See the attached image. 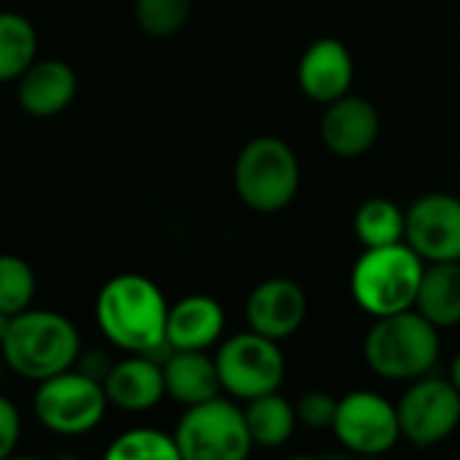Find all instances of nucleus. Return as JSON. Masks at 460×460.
Wrapping results in <instances>:
<instances>
[{"instance_id":"393cba45","label":"nucleus","mask_w":460,"mask_h":460,"mask_svg":"<svg viewBox=\"0 0 460 460\" xmlns=\"http://www.w3.org/2000/svg\"><path fill=\"white\" fill-rule=\"evenodd\" d=\"M35 296V272L32 267L13 253H0V310L16 315L32 305Z\"/></svg>"},{"instance_id":"dca6fc26","label":"nucleus","mask_w":460,"mask_h":460,"mask_svg":"<svg viewBox=\"0 0 460 460\" xmlns=\"http://www.w3.org/2000/svg\"><path fill=\"white\" fill-rule=\"evenodd\" d=\"M16 81L19 105L35 119H51L62 113L78 92V78L62 59L32 62Z\"/></svg>"},{"instance_id":"f3484780","label":"nucleus","mask_w":460,"mask_h":460,"mask_svg":"<svg viewBox=\"0 0 460 460\" xmlns=\"http://www.w3.org/2000/svg\"><path fill=\"white\" fill-rule=\"evenodd\" d=\"M224 307L205 294H191L167 310L164 340L172 350H208L224 334Z\"/></svg>"},{"instance_id":"a211bd4d","label":"nucleus","mask_w":460,"mask_h":460,"mask_svg":"<svg viewBox=\"0 0 460 460\" xmlns=\"http://www.w3.org/2000/svg\"><path fill=\"white\" fill-rule=\"evenodd\" d=\"M162 375L164 394L186 407L221 396L216 358H210L205 350H170L162 361Z\"/></svg>"},{"instance_id":"cd10ccee","label":"nucleus","mask_w":460,"mask_h":460,"mask_svg":"<svg viewBox=\"0 0 460 460\" xmlns=\"http://www.w3.org/2000/svg\"><path fill=\"white\" fill-rule=\"evenodd\" d=\"M453 385H456V391L460 394V350L456 353V358H453V364H450V377H447Z\"/></svg>"},{"instance_id":"f03ea898","label":"nucleus","mask_w":460,"mask_h":460,"mask_svg":"<svg viewBox=\"0 0 460 460\" xmlns=\"http://www.w3.org/2000/svg\"><path fill=\"white\" fill-rule=\"evenodd\" d=\"M5 367L24 380L40 383L70 369L81 356V337L73 321L54 310H22L0 342Z\"/></svg>"},{"instance_id":"39448f33","label":"nucleus","mask_w":460,"mask_h":460,"mask_svg":"<svg viewBox=\"0 0 460 460\" xmlns=\"http://www.w3.org/2000/svg\"><path fill=\"white\" fill-rule=\"evenodd\" d=\"M302 170L294 148L275 137H253L234 162V189L245 208L256 213H278L288 208L299 191Z\"/></svg>"},{"instance_id":"4be33fe9","label":"nucleus","mask_w":460,"mask_h":460,"mask_svg":"<svg viewBox=\"0 0 460 460\" xmlns=\"http://www.w3.org/2000/svg\"><path fill=\"white\" fill-rule=\"evenodd\" d=\"M38 51L35 27L13 11H0V81H16Z\"/></svg>"},{"instance_id":"f257e3e1","label":"nucleus","mask_w":460,"mask_h":460,"mask_svg":"<svg viewBox=\"0 0 460 460\" xmlns=\"http://www.w3.org/2000/svg\"><path fill=\"white\" fill-rule=\"evenodd\" d=\"M167 299L162 288L146 275H116L111 278L94 302V318L102 337L127 353L154 356L167 345Z\"/></svg>"},{"instance_id":"423d86ee","label":"nucleus","mask_w":460,"mask_h":460,"mask_svg":"<svg viewBox=\"0 0 460 460\" xmlns=\"http://www.w3.org/2000/svg\"><path fill=\"white\" fill-rule=\"evenodd\" d=\"M172 437L181 460H243L253 450L245 412L224 396L186 407Z\"/></svg>"},{"instance_id":"0eeeda50","label":"nucleus","mask_w":460,"mask_h":460,"mask_svg":"<svg viewBox=\"0 0 460 460\" xmlns=\"http://www.w3.org/2000/svg\"><path fill=\"white\" fill-rule=\"evenodd\" d=\"M108 396L100 380L86 372L65 369L38 383L32 412L43 429L59 437H78L97 429L105 418Z\"/></svg>"},{"instance_id":"aec40b11","label":"nucleus","mask_w":460,"mask_h":460,"mask_svg":"<svg viewBox=\"0 0 460 460\" xmlns=\"http://www.w3.org/2000/svg\"><path fill=\"white\" fill-rule=\"evenodd\" d=\"M245 404L248 407L243 412H245V426H248L253 447L275 450V447H283L294 437L296 423H299L296 407L288 399H283L278 391L256 396Z\"/></svg>"},{"instance_id":"9d476101","label":"nucleus","mask_w":460,"mask_h":460,"mask_svg":"<svg viewBox=\"0 0 460 460\" xmlns=\"http://www.w3.org/2000/svg\"><path fill=\"white\" fill-rule=\"evenodd\" d=\"M332 431L356 456H383L402 439L396 404L375 391H350L337 399Z\"/></svg>"},{"instance_id":"a878e982","label":"nucleus","mask_w":460,"mask_h":460,"mask_svg":"<svg viewBox=\"0 0 460 460\" xmlns=\"http://www.w3.org/2000/svg\"><path fill=\"white\" fill-rule=\"evenodd\" d=\"M337 399L326 391H310L296 404V420L307 429H332Z\"/></svg>"},{"instance_id":"5701e85b","label":"nucleus","mask_w":460,"mask_h":460,"mask_svg":"<svg viewBox=\"0 0 460 460\" xmlns=\"http://www.w3.org/2000/svg\"><path fill=\"white\" fill-rule=\"evenodd\" d=\"M111 460H181L175 437L156 429H129L105 450Z\"/></svg>"},{"instance_id":"f8f14e48","label":"nucleus","mask_w":460,"mask_h":460,"mask_svg":"<svg viewBox=\"0 0 460 460\" xmlns=\"http://www.w3.org/2000/svg\"><path fill=\"white\" fill-rule=\"evenodd\" d=\"M307 318V294L291 278H270L259 283L245 302L248 329L283 342L294 337Z\"/></svg>"},{"instance_id":"ddd939ff","label":"nucleus","mask_w":460,"mask_h":460,"mask_svg":"<svg viewBox=\"0 0 460 460\" xmlns=\"http://www.w3.org/2000/svg\"><path fill=\"white\" fill-rule=\"evenodd\" d=\"M377 137L380 113L369 100L348 92L326 105V113L321 119V140L332 154L342 159H356L367 154L377 143Z\"/></svg>"},{"instance_id":"2eb2a0df","label":"nucleus","mask_w":460,"mask_h":460,"mask_svg":"<svg viewBox=\"0 0 460 460\" xmlns=\"http://www.w3.org/2000/svg\"><path fill=\"white\" fill-rule=\"evenodd\" d=\"M102 388L108 404H116L127 412H146L167 396L162 361L146 353H132L111 364L108 375L102 377Z\"/></svg>"},{"instance_id":"6ab92c4d","label":"nucleus","mask_w":460,"mask_h":460,"mask_svg":"<svg viewBox=\"0 0 460 460\" xmlns=\"http://www.w3.org/2000/svg\"><path fill=\"white\" fill-rule=\"evenodd\" d=\"M415 310L437 329L460 323V261H429L423 267Z\"/></svg>"},{"instance_id":"7ed1b4c3","label":"nucleus","mask_w":460,"mask_h":460,"mask_svg":"<svg viewBox=\"0 0 460 460\" xmlns=\"http://www.w3.org/2000/svg\"><path fill=\"white\" fill-rule=\"evenodd\" d=\"M439 353V329L415 307L375 318L364 340V358L369 369L391 383H412L429 375L437 367Z\"/></svg>"},{"instance_id":"c756f323","label":"nucleus","mask_w":460,"mask_h":460,"mask_svg":"<svg viewBox=\"0 0 460 460\" xmlns=\"http://www.w3.org/2000/svg\"><path fill=\"white\" fill-rule=\"evenodd\" d=\"M3 367H5V358H3V350H0V375H3Z\"/></svg>"},{"instance_id":"c85d7f7f","label":"nucleus","mask_w":460,"mask_h":460,"mask_svg":"<svg viewBox=\"0 0 460 460\" xmlns=\"http://www.w3.org/2000/svg\"><path fill=\"white\" fill-rule=\"evenodd\" d=\"M11 318H13V315H8V313L0 310V342H3V337H5V332H8V326H11Z\"/></svg>"},{"instance_id":"9b49d317","label":"nucleus","mask_w":460,"mask_h":460,"mask_svg":"<svg viewBox=\"0 0 460 460\" xmlns=\"http://www.w3.org/2000/svg\"><path fill=\"white\" fill-rule=\"evenodd\" d=\"M404 243L429 261L460 259V197L431 191L404 210Z\"/></svg>"},{"instance_id":"20e7f679","label":"nucleus","mask_w":460,"mask_h":460,"mask_svg":"<svg viewBox=\"0 0 460 460\" xmlns=\"http://www.w3.org/2000/svg\"><path fill=\"white\" fill-rule=\"evenodd\" d=\"M423 267L426 261L407 243L364 248L350 272V294L372 318L410 310L415 307Z\"/></svg>"},{"instance_id":"412c9836","label":"nucleus","mask_w":460,"mask_h":460,"mask_svg":"<svg viewBox=\"0 0 460 460\" xmlns=\"http://www.w3.org/2000/svg\"><path fill=\"white\" fill-rule=\"evenodd\" d=\"M353 234L364 248H383L404 243V210L385 197H372L361 202L353 216Z\"/></svg>"},{"instance_id":"1a4fd4ad","label":"nucleus","mask_w":460,"mask_h":460,"mask_svg":"<svg viewBox=\"0 0 460 460\" xmlns=\"http://www.w3.org/2000/svg\"><path fill=\"white\" fill-rule=\"evenodd\" d=\"M399 431L412 447H434L460 426V394L450 380L418 377L396 404Z\"/></svg>"},{"instance_id":"4468645a","label":"nucleus","mask_w":460,"mask_h":460,"mask_svg":"<svg viewBox=\"0 0 460 460\" xmlns=\"http://www.w3.org/2000/svg\"><path fill=\"white\" fill-rule=\"evenodd\" d=\"M302 92L321 105H329L350 92L356 78L353 54L337 38H321L307 46L296 70Z\"/></svg>"},{"instance_id":"6e6552de","label":"nucleus","mask_w":460,"mask_h":460,"mask_svg":"<svg viewBox=\"0 0 460 460\" xmlns=\"http://www.w3.org/2000/svg\"><path fill=\"white\" fill-rule=\"evenodd\" d=\"M221 391L240 402L272 394L286 377V358L275 340L256 332L229 337L216 353Z\"/></svg>"},{"instance_id":"b1692460","label":"nucleus","mask_w":460,"mask_h":460,"mask_svg":"<svg viewBox=\"0 0 460 460\" xmlns=\"http://www.w3.org/2000/svg\"><path fill=\"white\" fill-rule=\"evenodd\" d=\"M194 11V0H135V16L146 35L172 38Z\"/></svg>"},{"instance_id":"bb28decb","label":"nucleus","mask_w":460,"mask_h":460,"mask_svg":"<svg viewBox=\"0 0 460 460\" xmlns=\"http://www.w3.org/2000/svg\"><path fill=\"white\" fill-rule=\"evenodd\" d=\"M22 437V418L16 412V407L0 396V460H5L19 445Z\"/></svg>"},{"instance_id":"7c9ffc66","label":"nucleus","mask_w":460,"mask_h":460,"mask_svg":"<svg viewBox=\"0 0 460 460\" xmlns=\"http://www.w3.org/2000/svg\"><path fill=\"white\" fill-rule=\"evenodd\" d=\"M458 261H460V259H458Z\"/></svg>"}]
</instances>
